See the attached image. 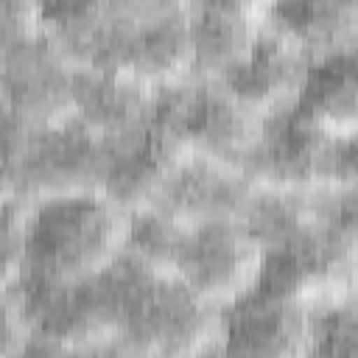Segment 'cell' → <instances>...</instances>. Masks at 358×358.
<instances>
[{"label":"cell","instance_id":"obj_4","mask_svg":"<svg viewBox=\"0 0 358 358\" xmlns=\"http://www.w3.org/2000/svg\"><path fill=\"white\" fill-rule=\"evenodd\" d=\"M187 145V151L238 165L260 117L215 78H179L157 87L151 106Z\"/></svg>","mask_w":358,"mask_h":358},{"label":"cell","instance_id":"obj_1","mask_svg":"<svg viewBox=\"0 0 358 358\" xmlns=\"http://www.w3.org/2000/svg\"><path fill=\"white\" fill-rule=\"evenodd\" d=\"M126 224L129 210L112 201L103 190H76L36 199L28 204L25 215L20 268L8 280H81L123 249Z\"/></svg>","mask_w":358,"mask_h":358},{"label":"cell","instance_id":"obj_16","mask_svg":"<svg viewBox=\"0 0 358 358\" xmlns=\"http://www.w3.org/2000/svg\"><path fill=\"white\" fill-rule=\"evenodd\" d=\"M185 6L187 0H42V25L70 50L95 31L145 22Z\"/></svg>","mask_w":358,"mask_h":358},{"label":"cell","instance_id":"obj_24","mask_svg":"<svg viewBox=\"0 0 358 358\" xmlns=\"http://www.w3.org/2000/svg\"><path fill=\"white\" fill-rule=\"evenodd\" d=\"M193 6H207V8H218V11H232V14H243V17H266V8L271 0H187Z\"/></svg>","mask_w":358,"mask_h":358},{"label":"cell","instance_id":"obj_23","mask_svg":"<svg viewBox=\"0 0 358 358\" xmlns=\"http://www.w3.org/2000/svg\"><path fill=\"white\" fill-rule=\"evenodd\" d=\"M42 28V0H0V39Z\"/></svg>","mask_w":358,"mask_h":358},{"label":"cell","instance_id":"obj_21","mask_svg":"<svg viewBox=\"0 0 358 358\" xmlns=\"http://www.w3.org/2000/svg\"><path fill=\"white\" fill-rule=\"evenodd\" d=\"M316 185L358 187V129L324 134L316 162Z\"/></svg>","mask_w":358,"mask_h":358},{"label":"cell","instance_id":"obj_14","mask_svg":"<svg viewBox=\"0 0 358 358\" xmlns=\"http://www.w3.org/2000/svg\"><path fill=\"white\" fill-rule=\"evenodd\" d=\"M294 103L324 131L358 129V42L310 56Z\"/></svg>","mask_w":358,"mask_h":358},{"label":"cell","instance_id":"obj_25","mask_svg":"<svg viewBox=\"0 0 358 358\" xmlns=\"http://www.w3.org/2000/svg\"><path fill=\"white\" fill-rule=\"evenodd\" d=\"M352 299H358V282H355V288H352V294H350Z\"/></svg>","mask_w":358,"mask_h":358},{"label":"cell","instance_id":"obj_19","mask_svg":"<svg viewBox=\"0 0 358 358\" xmlns=\"http://www.w3.org/2000/svg\"><path fill=\"white\" fill-rule=\"evenodd\" d=\"M305 355H358V299L344 296L310 310Z\"/></svg>","mask_w":358,"mask_h":358},{"label":"cell","instance_id":"obj_10","mask_svg":"<svg viewBox=\"0 0 358 358\" xmlns=\"http://www.w3.org/2000/svg\"><path fill=\"white\" fill-rule=\"evenodd\" d=\"M252 190L255 185L238 165L187 151L145 207H157L182 224L229 221L243 213Z\"/></svg>","mask_w":358,"mask_h":358},{"label":"cell","instance_id":"obj_15","mask_svg":"<svg viewBox=\"0 0 358 358\" xmlns=\"http://www.w3.org/2000/svg\"><path fill=\"white\" fill-rule=\"evenodd\" d=\"M263 20L310 56L358 42V0H271Z\"/></svg>","mask_w":358,"mask_h":358},{"label":"cell","instance_id":"obj_5","mask_svg":"<svg viewBox=\"0 0 358 358\" xmlns=\"http://www.w3.org/2000/svg\"><path fill=\"white\" fill-rule=\"evenodd\" d=\"M67 56L73 64L103 67L131 76L148 87H162L190 76V34L187 6L171 14L103 28L76 42Z\"/></svg>","mask_w":358,"mask_h":358},{"label":"cell","instance_id":"obj_3","mask_svg":"<svg viewBox=\"0 0 358 358\" xmlns=\"http://www.w3.org/2000/svg\"><path fill=\"white\" fill-rule=\"evenodd\" d=\"M355 282L358 260L316 221H310L291 238L263 249L260 271L252 288L305 310H316L327 302L350 296Z\"/></svg>","mask_w":358,"mask_h":358},{"label":"cell","instance_id":"obj_22","mask_svg":"<svg viewBox=\"0 0 358 358\" xmlns=\"http://www.w3.org/2000/svg\"><path fill=\"white\" fill-rule=\"evenodd\" d=\"M28 204L31 201H25V199L3 193V280H8L20 268Z\"/></svg>","mask_w":358,"mask_h":358},{"label":"cell","instance_id":"obj_11","mask_svg":"<svg viewBox=\"0 0 358 358\" xmlns=\"http://www.w3.org/2000/svg\"><path fill=\"white\" fill-rule=\"evenodd\" d=\"M310 53L263 20L252 48L215 81L257 115H268L296 101Z\"/></svg>","mask_w":358,"mask_h":358},{"label":"cell","instance_id":"obj_6","mask_svg":"<svg viewBox=\"0 0 358 358\" xmlns=\"http://www.w3.org/2000/svg\"><path fill=\"white\" fill-rule=\"evenodd\" d=\"M3 45V115L36 129L73 115V59L42 25L0 39Z\"/></svg>","mask_w":358,"mask_h":358},{"label":"cell","instance_id":"obj_13","mask_svg":"<svg viewBox=\"0 0 358 358\" xmlns=\"http://www.w3.org/2000/svg\"><path fill=\"white\" fill-rule=\"evenodd\" d=\"M157 87H148L131 76L84 67L73 70V115L103 137H115L143 123L151 112Z\"/></svg>","mask_w":358,"mask_h":358},{"label":"cell","instance_id":"obj_12","mask_svg":"<svg viewBox=\"0 0 358 358\" xmlns=\"http://www.w3.org/2000/svg\"><path fill=\"white\" fill-rule=\"evenodd\" d=\"M310 310L268 296L257 288L243 291L218 308L215 352L227 355H305Z\"/></svg>","mask_w":358,"mask_h":358},{"label":"cell","instance_id":"obj_20","mask_svg":"<svg viewBox=\"0 0 358 358\" xmlns=\"http://www.w3.org/2000/svg\"><path fill=\"white\" fill-rule=\"evenodd\" d=\"M313 221L358 260V187H310Z\"/></svg>","mask_w":358,"mask_h":358},{"label":"cell","instance_id":"obj_8","mask_svg":"<svg viewBox=\"0 0 358 358\" xmlns=\"http://www.w3.org/2000/svg\"><path fill=\"white\" fill-rule=\"evenodd\" d=\"M185 154L187 145L182 137L151 109L143 123L106 137L101 190L129 213L145 207Z\"/></svg>","mask_w":358,"mask_h":358},{"label":"cell","instance_id":"obj_2","mask_svg":"<svg viewBox=\"0 0 358 358\" xmlns=\"http://www.w3.org/2000/svg\"><path fill=\"white\" fill-rule=\"evenodd\" d=\"M106 137L70 115L50 126H25L3 115V193L36 201L45 196L101 190Z\"/></svg>","mask_w":358,"mask_h":358},{"label":"cell","instance_id":"obj_7","mask_svg":"<svg viewBox=\"0 0 358 358\" xmlns=\"http://www.w3.org/2000/svg\"><path fill=\"white\" fill-rule=\"evenodd\" d=\"M260 246L238 218L185 224L173 271L210 305L221 308L249 291L260 271Z\"/></svg>","mask_w":358,"mask_h":358},{"label":"cell","instance_id":"obj_18","mask_svg":"<svg viewBox=\"0 0 358 358\" xmlns=\"http://www.w3.org/2000/svg\"><path fill=\"white\" fill-rule=\"evenodd\" d=\"M310 190H277V187H255L243 213L238 215L246 235L263 249L291 238L305 224L313 221L310 215Z\"/></svg>","mask_w":358,"mask_h":358},{"label":"cell","instance_id":"obj_17","mask_svg":"<svg viewBox=\"0 0 358 358\" xmlns=\"http://www.w3.org/2000/svg\"><path fill=\"white\" fill-rule=\"evenodd\" d=\"M263 20L207 6L187 3V34H190V76L218 78L232 67L255 42Z\"/></svg>","mask_w":358,"mask_h":358},{"label":"cell","instance_id":"obj_9","mask_svg":"<svg viewBox=\"0 0 358 358\" xmlns=\"http://www.w3.org/2000/svg\"><path fill=\"white\" fill-rule=\"evenodd\" d=\"M324 134L327 131L291 101L260 117L238 168L255 187L310 190L316 187V162Z\"/></svg>","mask_w":358,"mask_h":358}]
</instances>
